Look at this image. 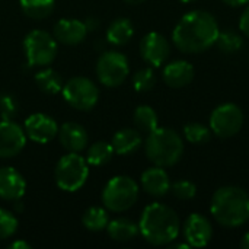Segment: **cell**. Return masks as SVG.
Listing matches in <instances>:
<instances>
[{
  "instance_id": "e575fe53",
  "label": "cell",
  "mask_w": 249,
  "mask_h": 249,
  "mask_svg": "<svg viewBox=\"0 0 249 249\" xmlns=\"http://www.w3.org/2000/svg\"><path fill=\"white\" fill-rule=\"evenodd\" d=\"M85 25H86L88 32H89V31H96V29L99 28V20H98L96 18H89V19L85 20Z\"/></svg>"
},
{
  "instance_id": "ab89813d",
  "label": "cell",
  "mask_w": 249,
  "mask_h": 249,
  "mask_svg": "<svg viewBox=\"0 0 249 249\" xmlns=\"http://www.w3.org/2000/svg\"><path fill=\"white\" fill-rule=\"evenodd\" d=\"M124 1H125L127 4H133V6H134V4H140V3H143L144 0H124Z\"/></svg>"
},
{
  "instance_id": "7c38bea8",
  "label": "cell",
  "mask_w": 249,
  "mask_h": 249,
  "mask_svg": "<svg viewBox=\"0 0 249 249\" xmlns=\"http://www.w3.org/2000/svg\"><path fill=\"white\" fill-rule=\"evenodd\" d=\"M140 55L150 66L159 67L171 55L169 41L159 32H149L140 41Z\"/></svg>"
},
{
  "instance_id": "f35d334b",
  "label": "cell",
  "mask_w": 249,
  "mask_h": 249,
  "mask_svg": "<svg viewBox=\"0 0 249 249\" xmlns=\"http://www.w3.org/2000/svg\"><path fill=\"white\" fill-rule=\"evenodd\" d=\"M169 247L171 248H174V249H188V248H191L188 244H175V245H171L169 244Z\"/></svg>"
},
{
  "instance_id": "277c9868",
  "label": "cell",
  "mask_w": 249,
  "mask_h": 249,
  "mask_svg": "<svg viewBox=\"0 0 249 249\" xmlns=\"http://www.w3.org/2000/svg\"><path fill=\"white\" fill-rule=\"evenodd\" d=\"M184 155L182 137L172 128L158 127L149 133L146 139V156L160 168H171L177 165Z\"/></svg>"
},
{
  "instance_id": "6da1fadb",
  "label": "cell",
  "mask_w": 249,
  "mask_h": 249,
  "mask_svg": "<svg viewBox=\"0 0 249 249\" xmlns=\"http://www.w3.org/2000/svg\"><path fill=\"white\" fill-rule=\"evenodd\" d=\"M216 18L206 10L185 13L172 32L175 47L185 54H200L212 48L219 36Z\"/></svg>"
},
{
  "instance_id": "7a4b0ae2",
  "label": "cell",
  "mask_w": 249,
  "mask_h": 249,
  "mask_svg": "<svg viewBox=\"0 0 249 249\" xmlns=\"http://www.w3.org/2000/svg\"><path fill=\"white\" fill-rule=\"evenodd\" d=\"M181 229V222L174 209L162 203L149 204L140 217L139 231L142 236L155 247L172 244Z\"/></svg>"
},
{
  "instance_id": "e0dca14e",
  "label": "cell",
  "mask_w": 249,
  "mask_h": 249,
  "mask_svg": "<svg viewBox=\"0 0 249 249\" xmlns=\"http://www.w3.org/2000/svg\"><path fill=\"white\" fill-rule=\"evenodd\" d=\"M57 136H58L60 144L67 152H73V153L82 152L89 142V136L85 127H82L77 123H64L58 128Z\"/></svg>"
},
{
  "instance_id": "7402d4cb",
  "label": "cell",
  "mask_w": 249,
  "mask_h": 249,
  "mask_svg": "<svg viewBox=\"0 0 249 249\" xmlns=\"http://www.w3.org/2000/svg\"><path fill=\"white\" fill-rule=\"evenodd\" d=\"M134 35V26L130 19L118 18L107 29V41L112 45H125Z\"/></svg>"
},
{
  "instance_id": "d590c367",
  "label": "cell",
  "mask_w": 249,
  "mask_h": 249,
  "mask_svg": "<svg viewBox=\"0 0 249 249\" xmlns=\"http://www.w3.org/2000/svg\"><path fill=\"white\" fill-rule=\"evenodd\" d=\"M9 248L10 249H31V245L28 244V242H25V241H15V242H12L10 245H9Z\"/></svg>"
},
{
  "instance_id": "ac0fdd59",
  "label": "cell",
  "mask_w": 249,
  "mask_h": 249,
  "mask_svg": "<svg viewBox=\"0 0 249 249\" xmlns=\"http://www.w3.org/2000/svg\"><path fill=\"white\" fill-rule=\"evenodd\" d=\"M142 188L152 197H163L171 190V181L166 171L160 166L149 168L142 174Z\"/></svg>"
},
{
  "instance_id": "484cf974",
  "label": "cell",
  "mask_w": 249,
  "mask_h": 249,
  "mask_svg": "<svg viewBox=\"0 0 249 249\" xmlns=\"http://www.w3.org/2000/svg\"><path fill=\"white\" fill-rule=\"evenodd\" d=\"M134 124L139 131L150 133L155 128H158V114L156 111L149 105H140L136 108L133 115Z\"/></svg>"
},
{
  "instance_id": "f546056e",
  "label": "cell",
  "mask_w": 249,
  "mask_h": 249,
  "mask_svg": "<svg viewBox=\"0 0 249 249\" xmlns=\"http://www.w3.org/2000/svg\"><path fill=\"white\" fill-rule=\"evenodd\" d=\"M155 83H156V76L150 67L140 69L133 76V86L137 92H142V93L149 92L153 89Z\"/></svg>"
},
{
  "instance_id": "d6a6232c",
  "label": "cell",
  "mask_w": 249,
  "mask_h": 249,
  "mask_svg": "<svg viewBox=\"0 0 249 249\" xmlns=\"http://www.w3.org/2000/svg\"><path fill=\"white\" fill-rule=\"evenodd\" d=\"M18 102L15 96L9 93H1L0 95V115L1 120H13L18 114Z\"/></svg>"
},
{
  "instance_id": "5bb4252c",
  "label": "cell",
  "mask_w": 249,
  "mask_h": 249,
  "mask_svg": "<svg viewBox=\"0 0 249 249\" xmlns=\"http://www.w3.org/2000/svg\"><path fill=\"white\" fill-rule=\"evenodd\" d=\"M25 134L39 144L51 142L58 134V125L54 118L45 114H32L25 121Z\"/></svg>"
},
{
  "instance_id": "4316f807",
  "label": "cell",
  "mask_w": 249,
  "mask_h": 249,
  "mask_svg": "<svg viewBox=\"0 0 249 249\" xmlns=\"http://www.w3.org/2000/svg\"><path fill=\"white\" fill-rule=\"evenodd\" d=\"M108 222V213L102 207H89L82 216L83 226L90 232H99L107 229Z\"/></svg>"
},
{
  "instance_id": "4fadbf2b",
  "label": "cell",
  "mask_w": 249,
  "mask_h": 249,
  "mask_svg": "<svg viewBox=\"0 0 249 249\" xmlns=\"http://www.w3.org/2000/svg\"><path fill=\"white\" fill-rule=\"evenodd\" d=\"M182 233L191 248H204L213 238V226L203 214L193 213L184 222Z\"/></svg>"
},
{
  "instance_id": "8992f818",
  "label": "cell",
  "mask_w": 249,
  "mask_h": 249,
  "mask_svg": "<svg viewBox=\"0 0 249 249\" xmlns=\"http://www.w3.org/2000/svg\"><path fill=\"white\" fill-rule=\"evenodd\" d=\"M89 177V163L79 153L69 152L55 166V182L58 188L67 193L80 190Z\"/></svg>"
},
{
  "instance_id": "74e56055",
  "label": "cell",
  "mask_w": 249,
  "mask_h": 249,
  "mask_svg": "<svg viewBox=\"0 0 249 249\" xmlns=\"http://www.w3.org/2000/svg\"><path fill=\"white\" fill-rule=\"evenodd\" d=\"M241 248L242 249H249V232H247L245 235H244V238L241 239Z\"/></svg>"
},
{
  "instance_id": "5b68a950",
  "label": "cell",
  "mask_w": 249,
  "mask_h": 249,
  "mask_svg": "<svg viewBox=\"0 0 249 249\" xmlns=\"http://www.w3.org/2000/svg\"><path fill=\"white\" fill-rule=\"evenodd\" d=\"M139 198V185L137 182L127 177L118 175L108 181L102 191L104 206L114 213H123L131 209Z\"/></svg>"
},
{
  "instance_id": "cb8c5ba5",
  "label": "cell",
  "mask_w": 249,
  "mask_h": 249,
  "mask_svg": "<svg viewBox=\"0 0 249 249\" xmlns=\"http://www.w3.org/2000/svg\"><path fill=\"white\" fill-rule=\"evenodd\" d=\"M35 83L38 85V88L48 95H55L63 89V79L61 76L53 70V69H42L35 74Z\"/></svg>"
},
{
  "instance_id": "8d00e7d4",
  "label": "cell",
  "mask_w": 249,
  "mask_h": 249,
  "mask_svg": "<svg viewBox=\"0 0 249 249\" xmlns=\"http://www.w3.org/2000/svg\"><path fill=\"white\" fill-rule=\"evenodd\" d=\"M222 1L231 7H241V6H245L249 3V0H222Z\"/></svg>"
},
{
  "instance_id": "52a82bcc",
  "label": "cell",
  "mask_w": 249,
  "mask_h": 249,
  "mask_svg": "<svg viewBox=\"0 0 249 249\" xmlns=\"http://www.w3.org/2000/svg\"><path fill=\"white\" fill-rule=\"evenodd\" d=\"M23 48L29 66L45 67L57 57V41L45 31L34 29L23 39Z\"/></svg>"
},
{
  "instance_id": "4dcf8cb0",
  "label": "cell",
  "mask_w": 249,
  "mask_h": 249,
  "mask_svg": "<svg viewBox=\"0 0 249 249\" xmlns=\"http://www.w3.org/2000/svg\"><path fill=\"white\" fill-rule=\"evenodd\" d=\"M18 231V219L10 212L0 209V239H7Z\"/></svg>"
},
{
  "instance_id": "d6986e66",
  "label": "cell",
  "mask_w": 249,
  "mask_h": 249,
  "mask_svg": "<svg viewBox=\"0 0 249 249\" xmlns=\"http://www.w3.org/2000/svg\"><path fill=\"white\" fill-rule=\"evenodd\" d=\"M194 79V67L188 61L177 60L165 66L163 69V80L168 86L174 89L188 86Z\"/></svg>"
},
{
  "instance_id": "83f0119b",
  "label": "cell",
  "mask_w": 249,
  "mask_h": 249,
  "mask_svg": "<svg viewBox=\"0 0 249 249\" xmlns=\"http://www.w3.org/2000/svg\"><path fill=\"white\" fill-rule=\"evenodd\" d=\"M216 44L223 54H235L236 51L242 48L244 39L235 31H223V32H219Z\"/></svg>"
},
{
  "instance_id": "9c48e42d",
  "label": "cell",
  "mask_w": 249,
  "mask_h": 249,
  "mask_svg": "<svg viewBox=\"0 0 249 249\" xmlns=\"http://www.w3.org/2000/svg\"><path fill=\"white\" fill-rule=\"evenodd\" d=\"M128 60L123 53L105 51L99 55L96 63V76L99 82L107 88L120 86L128 76Z\"/></svg>"
},
{
  "instance_id": "30bf717a",
  "label": "cell",
  "mask_w": 249,
  "mask_h": 249,
  "mask_svg": "<svg viewBox=\"0 0 249 249\" xmlns=\"http://www.w3.org/2000/svg\"><path fill=\"white\" fill-rule=\"evenodd\" d=\"M244 125L242 109L232 102L216 107L210 115V130L220 139L236 136Z\"/></svg>"
},
{
  "instance_id": "60d3db41",
  "label": "cell",
  "mask_w": 249,
  "mask_h": 249,
  "mask_svg": "<svg viewBox=\"0 0 249 249\" xmlns=\"http://www.w3.org/2000/svg\"><path fill=\"white\" fill-rule=\"evenodd\" d=\"M179 1H182V3H194L197 0H179Z\"/></svg>"
},
{
  "instance_id": "44dd1931",
  "label": "cell",
  "mask_w": 249,
  "mask_h": 249,
  "mask_svg": "<svg viewBox=\"0 0 249 249\" xmlns=\"http://www.w3.org/2000/svg\"><path fill=\"white\" fill-rule=\"evenodd\" d=\"M107 232L109 238L117 242H128L140 233L139 225L125 217H120V219L108 222Z\"/></svg>"
},
{
  "instance_id": "d4e9b609",
  "label": "cell",
  "mask_w": 249,
  "mask_h": 249,
  "mask_svg": "<svg viewBox=\"0 0 249 249\" xmlns=\"http://www.w3.org/2000/svg\"><path fill=\"white\" fill-rule=\"evenodd\" d=\"M114 147L111 143L107 142H96L88 149L86 162L92 166H102L107 165L114 156Z\"/></svg>"
},
{
  "instance_id": "f1b7e54d",
  "label": "cell",
  "mask_w": 249,
  "mask_h": 249,
  "mask_svg": "<svg viewBox=\"0 0 249 249\" xmlns=\"http://www.w3.org/2000/svg\"><path fill=\"white\" fill-rule=\"evenodd\" d=\"M184 136L193 144H204L212 139V130L200 123H188L184 127Z\"/></svg>"
},
{
  "instance_id": "603a6c76",
  "label": "cell",
  "mask_w": 249,
  "mask_h": 249,
  "mask_svg": "<svg viewBox=\"0 0 249 249\" xmlns=\"http://www.w3.org/2000/svg\"><path fill=\"white\" fill-rule=\"evenodd\" d=\"M22 12L31 19H45L55 7V0H19Z\"/></svg>"
},
{
  "instance_id": "ffe728a7",
  "label": "cell",
  "mask_w": 249,
  "mask_h": 249,
  "mask_svg": "<svg viewBox=\"0 0 249 249\" xmlns=\"http://www.w3.org/2000/svg\"><path fill=\"white\" fill-rule=\"evenodd\" d=\"M142 143H143L142 134L139 130H134V128H123L117 131L111 142L114 152L121 156L134 153L142 146Z\"/></svg>"
},
{
  "instance_id": "1f68e13d",
  "label": "cell",
  "mask_w": 249,
  "mask_h": 249,
  "mask_svg": "<svg viewBox=\"0 0 249 249\" xmlns=\"http://www.w3.org/2000/svg\"><path fill=\"white\" fill-rule=\"evenodd\" d=\"M171 191H172V194H174L178 200L187 201V200H191V198L196 197V194H197V187H196L193 182L182 179V181H177L175 184H172V185H171Z\"/></svg>"
},
{
  "instance_id": "2e32d148",
  "label": "cell",
  "mask_w": 249,
  "mask_h": 249,
  "mask_svg": "<svg viewBox=\"0 0 249 249\" xmlns=\"http://www.w3.org/2000/svg\"><path fill=\"white\" fill-rule=\"evenodd\" d=\"M88 35L85 22L79 19H60L54 25V38L55 41L66 45H77Z\"/></svg>"
},
{
  "instance_id": "8fae6325",
  "label": "cell",
  "mask_w": 249,
  "mask_h": 249,
  "mask_svg": "<svg viewBox=\"0 0 249 249\" xmlns=\"http://www.w3.org/2000/svg\"><path fill=\"white\" fill-rule=\"evenodd\" d=\"M26 144L25 130L13 120L0 121V159L18 156Z\"/></svg>"
},
{
  "instance_id": "9a60e30c",
  "label": "cell",
  "mask_w": 249,
  "mask_h": 249,
  "mask_svg": "<svg viewBox=\"0 0 249 249\" xmlns=\"http://www.w3.org/2000/svg\"><path fill=\"white\" fill-rule=\"evenodd\" d=\"M26 182L19 171L10 166L0 168V198L6 201L20 200L25 194Z\"/></svg>"
},
{
  "instance_id": "ba28073f",
  "label": "cell",
  "mask_w": 249,
  "mask_h": 249,
  "mask_svg": "<svg viewBox=\"0 0 249 249\" xmlns=\"http://www.w3.org/2000/svg\"><path fill=\"white\" fill-rule=\"evenodd\" d=\"M63 96L66 102L79 111L92 109L99 98L98 86L85 76H74L63 85Z\"/></svg>"
},
{
  "instance_id": "3957f363",
  "label": "cell",
  "mask_w": 249,
  "mask_h": 249,
  "mask_svg": "<svg viewBox=\"0 0 249 249\" xmlns=\"http://www.w3.org/2000/svg\"><path fill=\"white\" fill-rule=\"evenodd\" d=\"M214 220L223 228H239L249 220V194L235 185L219 188L210 203Z\"/></svg>"
},
{
  "instance_id": "836d02e7",
  "label": "cell",
  "mask_w": 249,
  "mask_h": 249,
  "mask_svg": "<svg viewBox=\"0 0 249 249\" xmlns=\"http://www.w3.org/2000/svg\"><path fill=\"white\" fill-rule=\"evenodd\" d=\"M239 29L242 31V34L249 38V4L247 9L242 12L241 19H239Z\"/></svg>"
}]
</instances>
